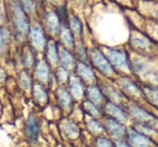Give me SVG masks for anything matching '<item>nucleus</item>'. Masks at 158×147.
Returning <instances> with one entry per match:
<instances>
[{
	"instance_id": "nucleus-36",
	"label": "nucleus",
	"mask_w": 158,
	"mask_h": 147,
	"mask_svg": "<svg viewBox=\"0 0 158 147\" xmlns=\"http://www.w3.org/2000/svg\"><path fill=\"white\" fill-rule=\"evenodd\" d=\"M156 15H157V18H158V11H157V14H156Z\"/></svg>"
},
{
	"instance_id": "nucleus-12",
	"label": "nucleus",
	"mask_w": 158,
	"mask_h": 147,
	"mask_svg": "<svg viewBox=\"0 0 158 147\" xmlns=\"http://www.w3.org/2000/svg\"><path fill=\"white\" fill-rule=\"evenodd\" d=\"M68 89H69L70 93H72L75 99H82L86 95V89H85L84 86V81L79 77H76V76L69 78Z\"/></svg>"
},
{
	"instance_id": "nucleus-21",
	"label": "nucleus",
	"mask_w": 158,
	"mask_h": 147,
	"mask_svg": "<svg viewBox=\"0 0 158 147\" xmlns=\"http://www.w3.org/2000/svg\"><path fill=\"white\" fill-rule=\"evenodd\" d=\"M62 128H63V131L68 137H72V138H76L79 136V131L78 127L75 122L70 120H65L62 122Z\"/></svg>"
},
{
	"instance_id": "nucleus-5",
	"label": "nucleus",
	"mask_w": 158,
	"mask_h": 147,
	"mask_svg": "<svg viewBox=\"0 0 158 147\" xmlns=\"http://www.w3.org/2000/svg\"><path fill=\"white\" fill-rule=\"evenodd\" d=\"M29 38H31V42L33 47L37 50H41L46 47L47 39H46V33H44V28L40 25H34L31 26L29 29Z\"/></svg>"
},
{
	"instance_id": "nucleus-2",
	"label": "nucleus",
	"mask_w": 158,
	"mask_h": 147,
	"mask_svg": "<svg viewBox=\"0 0 158 147\" xmlns=\"http://www.w3.org/2000/svg\"><path fill=\"white\" fill-rule=\"evenodd\" d=\"M89 57L92 65L105 76H110L114 74V67L110 64V59L101 50L98 48H92L89 52Z\"/></svg>"
},
{
	"instance_id": "nucleus-16",
	"label": "nucleus",
	"mask_w": 158,
	"mask_h": 147,
	"mask_svg": "<svg viewBox=\"0 0 158 147\" xmlns=\"http://www.w3.org/2000/svg\"><path fill=\"white\" fill-rule=\"evenodd\" d=\"M86 96L89 101L93 102V103L99 105L104 99V94L102 90L99 88V86L94 84H90V86L86 89Z\"/></svg>"
},
{
	"instance_id": "nucleus-14",
	"label": "nucleus",
	"mask_w": 158,
	"mask_h": 147,
	"mask_svg": "<svg viewBox=\"0 0 158 147\" xmlns=\"http://www.w3.org/2000/svg\"><path fill=\"white\" fill-rule=\"evenodd\" d=\"M36 75H37L38 79L44 84L49 82L51 78V71H50V66H49L48 61L46 59H41L37 63L36 65Z\"/></svg>"
},
{
	"instance_id": "nucleus-32",
	"label": "nucleus",
	"mask_w": 158,
	"mask_h": 147,
	"mask_svg": "<svg viewBox=\"0 0 158 147\" xmlns=\"http://www.w3.org/2000/svg\"><path fill=\"white\" fill-rule=\"evenodd\" d=\"M94 142L97 146H114V143H112V141L106 137H102V136L97 137Z\"/></svg>"
},
{
	"instance_id": "nucleus-27",
	"label": "nucleus",
	"mask_w": 158,
	"mask_h": 147,
	"mask_svg": "<svg viewBox=\"0 0 158 147\" xmlns=\"http://www.w3.org/2000/svg\"><path fill=\"white\" fill-rule=\"evenodd\" d=\"M120 84L127 92L131 93V94H139V93L141 92L140 88H139L133 81H131V80H129V79H121Z\"/></svg>"
},
{
	"instance_id": "nucleus-37",
	"label": "nucleus",
	"mask_w": 158,
	"mask_h": 147,
	"mask_svg": "<svg viewBox=\"0 0 158 147\" xmlns=\"http://www.w3.org/2000/svg\"><path fill=\"white\" fill-rule=\"evenodd\" d=\"M157 35H158V31H157Z\"/></svg>"
},
{
	"instance_id": "nucleus-28",
	"label": "nucleus",
	"mask_w": 158,
	"mask_h": 147,
	"mask_svg": "<svg viewBox=\"0 0 158 147\" xmlns=\"http://www.w3.org/2000/svg\"><path fill=\"white\" fill-rule=\"evenodd\" d=\"M145 96L147 97L149 102L154 105L158 106V89L155 88H145L143 90Z\"/></svg>"
},
{
	"instance_id": "nucleus-1",
	"label": "nucleus",
	"mask_w": 158,
	"mask_h": 147,
	"mask_svg": "<svg viewBox=\"0 0 158 147\" xmlns=\"http://www.w3.org/2000/svg\"><path fill=\"white\" fill-rule=\"evenodd\" d=\"M10 11H11V18L14 28L19 35L21 37L28 35L31 25H29V20L27 18V12L23 9L19 0H12L10 3Z\"/></svg>"
},
{
	"instance_id": "nucleus-30",
	"label": "nucleus",
	"mask_w": 158,
	"mask_h": 147,
	"mask_svg": "<svg viewBox=\"0 0 158 147\" xmlns=\"http://www.w3.org/2000/svg\"><path fill=\"white\" fill-rule=\"evenodd\" d=\"M22 5L23 9L28 14L35 13L36 8H37V0H19Z\"/></svg>"
},
{
	"instance_id": "nucleus-35",
	"label": "nucleus",
	"mask_w": 158,
	"mask_h": 147,
	"mask_svg": "<svg viewBox=\"0 0 158 147\" xmlns=\"http://www.w3.org/2000/svg\"><path fill=\"white\" fill-rule=\"evenodd\" d=\"M77 1H84V0H77Z\"/></svg>"
},
{
	"instance_id": "nucleus-8",
	"label": "nucleus",
	"mask_w": 158,
	"mask_h": 147,
	"mask_svg": "<svg viewBox=\"0 0 158 147\" xmlns=\"http://www.w3.org/2000/svg\"><path fill=\"white\" fill-rule=\"evenodd\" d=\"M126 135H127L129 145H132V146H148V145H151L152 141L133 128L128 129L126 132Z\"/></svg>"
},
{
	"instance_id": "nucleus-20",
	"label": "nucleus",
	"mask_w": 158,
	"mask_h": 147,
	"mask_svg": "<svg viewBox=\"0 0 158 147\" xmlns=\"http://www.w3.org/2000/svg\"><path fill=\"white\" fill-rule=\"evenodd\" d=\"M87 128L88 130L94 135H101L104 131H105V127L102 125L101 122H99L98 118L94 117H90L87 119Z\"/></svg>"
},
{
	"instance_id": "nucleus-6",
	"label": "nucleus",
	"mask_w": 158,
	"mask_h": 147,
	"mask_svg": "<svg viewBox=\"0 0 158 147\" xmlns=\"http://www.w3.org/2000/svg\"><path fill=\"white\" fill-rule=\"evenodd\" d=\"M105 130L115 138H121L126 135V130L123 122L117 120V119L113 118V117H108L105 119V123H104Z\"/></svg>"
},
{
	"instance_id": "nucleus-22",
	"label": "nucleus",
	"mask_w": 158,
	"mask_h": 147,
	"mask_svg": "<svg viewBox=\"0 0 158 147\" xmlns=\"http://www.w3.org/2000/svg\"><path fill=\"white\" fill-rule=\"evenodd\" d=\"M84 109L87 115H89L90 117H94V118H100L103 112V110L98 106V104L93 103L89 100H87L84 103Z\"/></svg>"
},
{
	"instance_id": "nucleus-31",
	"label": "nucleus",
	"mask_w": 158,
	"mask_h": 147,
	"mask_svg": "<svg viewBox=\"0 0 158 147\" xmlns=\"http://www.w3.org/2000/svg\"><path fill=\"white\" fill-rule=\"evenodd\" d=\"M103 91L106 93V95H107L110 100H113V101H120V100L123 99V94H121L119 91H117L116 89L112 88V87H110V86H105Z\"/></svg>"
},
{
	"instance_id": "nucleus-17",
	"label": "nucleus",
	"mask_w": 158,
	"mask_h": 147,
	"mask_svg": "<svg viewBox=\"0 0 158 147\" xmlns=\"http://www.w3.org/2000/svg\"><path fill=\"white\" fill-rule=\"evenodd\" d=\"M59 59L61 65L66 68H70L75 65V57L73 53L67 49V47L59 48Z\"/></svg>"
},
{
	"instance_id": "nucleus-7",
	"label": "nucleus",
	"mask_w": 158,
	"mask_h": 147,
	"mask_svg": "<svg viewBox=\"0 0 158 147\" xmlns=\"http://www.w3.org/2000/svg\"><path fill=\"white\" fill-rule=\"evenodd\" d=\"M76 72L78 77L87 84H94L97 80L94 70L90 66H88L86 62L79 61L78 63H76Z\"/></svg>"
},
{
	"instance_id": "nucleus-4",
	"label": "nucleus",
	"mask_w": 158,
	"mask_h": 147,
	"mask_svg": "<svg viewBox=\"0 0 158 147\" xmlns=\"http://www.w3.org/2000/svg\"><path fill=\"white\" fill-rule=\"evenodd\" d=\"M129 114L132 118L135 119V120L139 121L140 123H142L143 125L154 127V125H157V119L152 114L147 112L146 110L139 107V106H135V105L131 106V107L129 108Z\"/></svg>"
},
{
	"instance_id": "nucleus-25",
	"label": "nucleus",
	"mask_w": 158,
	"mask_h": 147,
	"mask_svg": "<svg viewBox=\"0 0 158 147\" xmlns=\"http://www.w3.org/2000/svg\"><path fill=\"white\" fill-rule=\"evenodd\" d=\"M75 50H76V54L77 56H78V59H80V61L82 62H88L89 61V54L88 52H87V48L86 46H85V43L82 41L80 42H77V43H75Z\"/></svg>"
},
{
	"instance_id": "nucleus-26",
	"label": "nucleus",
	"mask_w": 158,
	"mask_h": 147,
	"mask_svg": "<svg viewBox=\"0 0 158 147\" xmlns=\"http://www.w3.org/2000/svg\"><path fill=\"white\" fill-rule=\"evenodd\" d=\"M55 76H56V79L59 80V82L62 84H68V81H69V71H68V68L64 67L62 65L56 68Z\"/></svg>"
},
{
	"instance_id": "nucleus-11",
	"label": "nucleus",
	"mask_w": 158,
	"mask_h": 147,
	"mask_svg": "<svg viewBox=\"0 0 158 147\" xmlns=\"http://www.w3.org/2000/svg\"><path fill=\"white\" fill-rule=\"evenodd\" d=\"M103 110L105 114H107L110 117L117 119V120L121 121V122L125 123L128 120L127 114L121 109L119 106H117L114 102H107V103L104 104Z\"/></svg>"
},
{
	"instance_id": "nucleus-13",
	"label": "nucleus",
	"mask_w": 158,
	"mask_h": 147,
	"mask_svg": "<svg viewBox=\"0 0 158 147\" xmlns=\"http://www.w3.org/2000/svg\"><path fill=\"white\" fill-rule=\"evenodd\" d=\"M46 24L49 31L52 34L59 33L62 26V21L56 11H49L46 14Z\"/></svg>"
},
{
	"instance_id": "nucleus-3",
	"label": "nucleus",
	"mask_w": 158,
	"mask_h": 147,
	"mask_svg": "<svg viewBox=\"0 0 158 147\" xmlns=\"http://www.w3.org/2000/svg\"><path fill=\"white\" fill-rule=\"evenodd\" d=\"M106 56L110 59L113 67L119 68L123 70L130 69V63L126 52L119 49L114 48H106Z\"/></svg>"
},
{
	"instance_id": "nucleus-10",
	"label": "nucleus",
	"mask_w": 158,
	"mask_h": 147,
	"mask_svg": "<svg viewBox=\"0 0 158 147\" xmlns=\"http://www.w3.org/2000/svg\"><path fill=\"white\" fill-rule=\"evenodd\" d=\"M25 134L31 142H37L39 137V122L33 115L28 117L25 125Z\"/></svg>"
},
{
	"instance_id": "nucleus-15",
	"label": "nucleus",
	"mask_w": 158,
	"mask_h": 147,
	"mask_svg": "<svg viewBox=\"0 0 158 147\" xmlns=\"http://www.w3.org/2000/svg\"><path fill=\"white\" fill-rule=\"evenodd\" d=\"M46 57L47 61L51 65H57L60 63L59 59V48L53 40L47 41L46 44Z\"/></svg>"
},
{
	"instance_id": "nucleus-9",
	"label": "nucleus",
	"mask_w": 158,
	"mask_h": 147,
	"mask_svg": "<svg viewBox=\"0 0 158 147\" xmlns=\"http://www.w3.org/2000/svg\"><path fill=\"white\" fill-rule=\"evenodd\" d=\"M73 94L70 93L69 89H66L65 87H60L56 91V99L59 101L60 106L64 110H70L74 106V100Z\"/></svg>"
},
{
	"instance_id": "nucleus-34",
	"label": "nucleus",
	"mask_w": 158,
	"mask_h": 147,
	"mask_svg": "<svg viewBox=\"0 0 158 147\" xmlns=\"http://www.w3.org/2000/svg\"><path fill=\"white\" fill-rule=\"evenodd\" d=\"M2 20V11H1V9H0V21Z\"/></svg>"
},
{
	"instance_id": "nucleus-18",
	"label": "nucleus",
	"mask_w": 158,
	"mask_h": 147,
	"mask_svg": "<svg viewBox=\"0 0 158 147\" xmlns=\"http://www.w3.org/2000/svg\"><path fill=\"white\" fill-rule=\"evenodd\" d=\"M60 34V39H61L62 43L65 47H74L75 46V39H74V34L70 31L68 24H62L61 28L59 31Z\"/></svg>"
},
{
	"instance_id": "nucleus-33",
	"label": "nucleus",
	"mask_w": 158,
	"mask_h": 147,
	"mask_svg": "<svg viewBox=\"0 0 158 147\" xmlns=\"http://www.w3.org/2000/svg\"><path fill=\"white\" fill-rule=\"evenodd\" d=\"M6 46V35L2 27H0V52L3 50Z\"/></svg>"
},
{
	"instance_id": "nucleus-19",
	"label": "nucleus",
	"mask_w": 158,
	"mask_h": 147,
	"mask_svg": "<svg viewBox=\"0 0 158 147\" xmlns=\"http://www.w3.org/2000/svg\"><path fill=\"white\" fill-rule=\"evenodd\" d=\"M33 93L36 101H38L39 103H46L48 101V93L41 81L35 82L33 84Z\"/></svg>"
},
{
	"instance_id": "nucleus-24",
	"label": "nucleus",
	"mask_w": 158,
	"mask_h": 147,
	"mask_svg": "<svg viewBox=\"0 0 158 147\" xmlns=\"http://www.w3.org/2000/svg\"><path fill=\"white\" fill-rule=\"evenodd\" d=\"M22 59H23V64H24L26 67H31V66L35 64V54H34L33 49L29 48V47H26V48L23 50Z\"/></svg>"
},
{
	"instance_id": "nucleus-29",
	"label": "nucleus",
	"mask_w": 158,
	"mask_h": 147,
	"mask_svg": "<svg viewBox=\"0 0 158 147\" xmlns=\"http://www.w3.org/2000/svg\"><path fill=\"white\" fill-rule=\"evenodd\" d=\"M19 80H20V84L25 90H28L33 87V81H31V78L29 76V74L27 71H22L19 76Z\"/></svg>"
},
{
	"instance_id": "nucleus-23",
	"label": "nucleus",
	"mask_w": 158,
	"mask_h": 147,
	"mask_svg": "<svg viewBox=\"0 0 158 147\" xmlns=\"http://www.w3.org/2000/svg\"><path fill=\"white\" fill-rule=\"evenodd\" d=\"M68 26H69L70 31H73V34L76 36H81L82 31H84V26H82L81 21L79 20L78 16L72 15L68 18Z\"/></svg>"
}]
</instances>
